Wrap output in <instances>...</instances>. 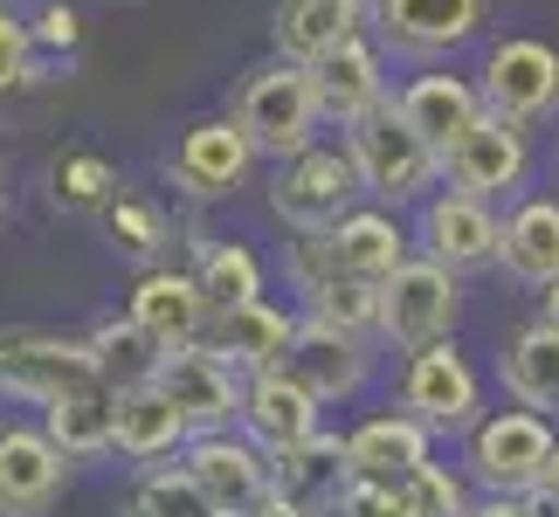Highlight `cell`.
<instances>
[{
    "mask_svg": "<svg viewBox=\"0 0 559 517\" xmlns=\"http://www.w3.org/2000/svg\"><path fill=\"white\" fill-rule=\"evenodd\" d=\"M228 118L249 132V145L263 153V166L305 153V145H318V139H332L318 76L305 70V62H284V56H263L255 70H242V83L228 91Z\"/></svg>",
    "mask_w": 559,
    "mask_h": 517,
    "instance_id": "1",
    "label": "cell"
},
{
    "mask_svg": "<svg viewBox=\"0 0 559 517\" xmlns=\"http://www.w3.org/2000/svg\"><path fill=\"white\" fill-rule=\"evenodd\" d=\"M359 201H367V187H359V166L338 132L263 172V207L284 235H332Z\"/></svg>",
    "mask_w": 559,
    "mask_h": 517,
    "instance_id": "2",
    "label": "cell"
},
{
    "mask_svg": "<svg viewBox=\"0 0 559 517\" xmlns=\"http://www.w3.org/2000/svg\"><path fill=\"white\" fill-rule=\"evenodd\" d=\"M338 139H346V153H353V166H359V187H367L373 207L415 214L428 193L442 187V153H436L421 132H407L394 104H386V111H373V118H359V124H346Z\"/></svg>",
    "mask_w": 559,
    "mask_h": 517,
    "instance_id": "3",
    "label": "cell"
},
{
    "mask_svg": "<svg viewBox=\"0 0 559 517\" xmlns=\"http://www.w3.org/2000/svg\"><path fill=\"white\" fill-rule=\"evenodd\" d=\"M159 172L187 207H222V201H235V193H249L263 180V153L249 145V132L228 111H207V118L180 124V139L166 145Z\"/></svg>",
    "mask_w": 559,
    "mask_h": 517,
    "instance_id": "4",
    "label": "cell"
},
{
    "mask_svg": "<svg viewBox=\"0 0 559 517\" xmlns=\"http://www.w3.org/2000/svg\"><path fill=\"white\" fill-rule=\"evenodd\" d=\"M394 407H407L436 442L449 435H469L484 414H490V400H484V373H477V359L463 352V338H442V345H421V352H407L394 365Z\"/></svg>",
    "mask_w": 559,
    "mask_h": 517,
    "instance_id": "5",
    "label": "cell"
},
{
    "mask_svg": "<svg viewBox=\"0 0 559 517\" xmlns=\"http://www.w3.org/2000/svg\"><path fill=\"white\" fill-rule=\"evenodd\" d=\"M552 442H559V428L546 414L504 400L463 435V477L477 483V497H525V490L546 477Z\"/></svg>",
    "mask_w": 559,
    "mask_h": 517,
    "instance_id": "6",
    "label": "cell"
},
{
    "mask_svg": "<svg viewBox=\"0 0 559 517\" xmlns=\"http://www.w3.org/2000/svg\"><path fill=\"white\" fill-rule=\"evenodd\" d=\"M463 311H469V290L463 276H449L442 263H428V255H415V263H401L394 276L380 284V352H421V345H442L463 332Z\"/></svg>",
    "mask_w": 559,
    "mask_h": 517,
    "instance_id": "7",
    "label": "cell"
},
{
    "mask_svg": "<svg viewBox=\"0 0 559 517\" xmlns=\"http://www.w3.org/2000/svg\"><path fill=\"white\" fill-rule=\"evenodd\" d=\"M532 180H539V132H525V124H511L498 111H484L469 132L442 145V187H463L490 207L525 201Z\"/></svg>",
    "mask_w": 559,
    "mask_h": 517,
    "instance_id": "8",
    "label": "cell"
},
{
    "mask_svg": "<svg viewBox=\"0 0 559 517\" xmlns=\"http://www.w3.org/2000/svg\"><path fill=\"white\" fill-rule=\"evenodd\" d=\"M490 35V0H373V41L386 62L436 70Z\"/></svg>",
    "mask_w": 559,
    "mask_h": 517,
    "instance_id": "9",
    "label": "cell"
},
{
    "mask_svg": "<svg viewBox=\"0 0 559 517\" xmlns=\"http://www.w3.org/2000/svg\"><path fill=\"white\" fill-rule=\"evenodd\" d=\"M477 91H484V111H498L525 132L559 118V49L546 35H490L484 56H477Z\"/></svg>",
    "mask_w": 559,
    "mask_h": 517,
    "instance_id": "10",
    "label": "cell"
},
{
    "mask_svg": "<svg viewBox=\"0 0 559 517\" xmlns=\"http://www.w3.org/2000/svg\"><path fill=\"white\" fill-rule=\"evenodd\" d=\"M97 380L91 338L83 332H49V325H8L0 332V400L8 407H49L62 394Z\"/></svg>",
    "mask_w": 559,
    "mask_h": 517,
    "instance_id": "11",
    "label": "cell"
},
{
    "mask_svg": "<svg viewBox=\"0 0 559 517\" xmlns=\"http://www.w3.org/2000/svg\"><path fill=\"white\" fill-rule=\"evenodd\" d=\"M407 228H415V255L428 263H442L449 276H484L498 269V242H504V207L477 201V193L463 187H436L428 201L407 214Z\"/></svg>",
    "mask_w": 559,
    "mask_h": 517,
    "instance_id": "12",
    "label": "cell"
},
{
    "mask_svg": "<svg viewBox=\"0 0 559 517\" xmlns=\"http://www.w3.org/2000/svg\"><path fill=\"white\" fill-rule=\"evenodd\" d=\"M284 284L297 297V317H325V325L367 332L380 325V290L338 263L332 235H284Z\"/></svg>",
    "mask_w": 559,
    "mask_h": 517,
    "instance_id": "13",
    "label": "cell"
},
{
    "mask_svg": "<svg viewBox=\"0 0 559 517\" xmlns=\"http://www.w3.org/2000/svg\"><path fill=\"white\" fill-rule=\"evenodd\" d=\"M380 338L367 332H346V325H325V317H297V332H290V352H284V373L290 380H305L325 407H353V400H367L373 394V380H380Z\"/></svg>",
    "mask_w": 559,
    "mask_h": 517,
    "instance_id": "14",
    "label": "cell"
},
{
    "mask_svg": "<svg viewBox=\"0 0 559 517\" xmlns=\"http://www.w3.org/2000/svg\"><path fill=\"white\" fill-rule=\"evenodd\" d=\"M76 462L49 442V428L35 414L0 421V517H49L70 490Z\"/></svg>",
    "mask_w": 559,
    "mask_h": 517,
    "instance_id": "15",
    "label": "cell"
},
{
    "mask_svg": "<svg viewBox=\"0 0 559 517\" xmlns=\"http://www.w3.org/2000/svg\"><path fill=\"white\" fill-rule=\"evenodd\" d=\"M153 386L187 414L193 435H214V428L242 421V373H235L222 352H207V345H180V352H166Z\"/></svg>",
    "mask_w": 559,
    "mask_h": 517,
    "instance_id": "16",
    "label": "cell"
},
{
    "mask_svg": "<svg viewBox=\"0 0 559 517\" xmlns=\"http://www.w3.org/2000/svg\"><path fill=\"white\" fill-rule=\"evenodd\" d=\"M124 317H132L153 345L180 352V345H201L207 338L214 304L201 297V284H193L187 263H159V269H139L132 276V290H124Z\"/></svg>",
    "mask_w": 559,
    "mask_h": 517,
    "instance_id": "17",
    "label": "cell"
},
{
    "mask_svg": "<svg viewBox=\"0 0 559 517\" xmlns=\"http://www.w3.org/2000/svg\"><path fill=\"white\" fill-rule=\"evenodd\" d=\"M373 35V0H276L270 8V56L318 70L346 41Z\"/></svg>",
    "mask_w": 559,
    "mask_h": 517,
    "instance_id": "18",
    "label": "cell"
},
{
    "mask_svg": "<svg viewBox=\"0 0 559 517\" xmlns=\"http://www.w3.org/2000/svg\"><path fill=\"white\" fill-rule=\"evenodd\" d=\"M394 111L407 132H421L428 145H442L469 132L484 118V91H477V70H456V62H436V70H407L394 83Z\"/></svg>",
    "mask_w": 559,
    "mask_h": 517,
    "instance_id": "19",
    "label": "cell"
},
{
    "mask_svg": "<svg viewBox=\"0 0 559 517\" xmlns=\"http://www.w3.org/2000/svg\"><path fill=\"white\" fill-rule=\"evenodd\" d=\"M180 469L214 497L222 517H242L255 497L270 490V448H255L242 428H214V435H193Z\"/></svg>",
    "mask_w": 559,
    "mask_h": 517,
    "instance_id": "20",
    "label": "cell"
},
{
    "mask_svg": "<svg viewBox=\"0 0 559 517\" xmlns=\"http://www.w3.org/2000/svg\"><path fill=\"white\" fill-rule=\"evenodd\" d=\"M242 435L255 448H297V442H311L318 428H325V400L311 394L305 380H290L284 365H270V373H249L242 380Z\"/></svg>",
    "mask_w": 559,
    "mask_h": 517,
    "instance_id": "21",
    "label": "cell"
},
{
    "mask_svg": "<svg viewBox=\"0 0 559 517\" xmlns=\"http://www.w3.org/2000/svg\"><path fill=\"white\" fill-rule=\"evenodd\" d=\"M311 76H318V97H325V124H332V132H346V124L386 111V104H394V83H401L394 62H386V49H380L373 35L346 41V49L325 56Z\"/></svg>",
    "mask_w": 559,
    "mask_h": 517,
    "instance_id": "22",
    "label": "cell"
},
{
    "mask_svg": "<svg viewBox=\"0 0 559 517\" xmlns=\"http://www.w3.org/2000/svg\"><path fill=\"white\" fill-rule=\"evenodd\" d=\"M436 435L407 414V407H373V414H359L346 428V462H353V477H373V483H407L421 462H436Z\"/></svg>",
    "mask_w": 559,
    "mask_h": 517,
    "instance_id": "23",
    "label": "cell"
},
{
    "mask_svg": "<svg viewBox=\"0 0 559 517\" xmlns=\"http://www.w3.org/2000/svg\"><path fill=\"white\" fill-rule=\"evenodd\" d=\"M498 276L539 297L546 284H559V193L532 187L525 201L504 207V242H498Z\"/></svg>",
    "mask_w": 559,
    "mask_h": 517,
    "instance_id": "24",
    "label": "cell"
},
{
    "mask_svg": "<svg viewBox=\"0 0 559 517\" xmlns=\"http://www.w3.org/2000/svg\"><path fill=\"white\" fill-rule=\"evenodd\" d=\"M290 332H297V304H276V297H255V304H228L207 317V352H222L235 373H270V365H284L290 352Z\"/></svg>",
    "mask_w": 559,
    "mask_h": 517,
    "instance_id": "25",
    "label": "cell"
},
{
    "mask_svg": "<svg viewBox=\"0 0 559 517\" xmlns=\"http://www.w3.org/2000/svg\"><path fill=\"white\" fill-rule=\"evenodd\" d=\"M180 235H187V269H193V284H201V297L214 311L270 297V263L242 242V235H214L207 221H187Z\"/></svg>",
    "mask_w": 559,
    "mask_h": 517,
    "instance_id": "26",
    "label": "cell"
},
{
    "mask_svg": "<svg viewBox=\"0 0 559 517\" xmlns=\"http://www.w3.org/2000/svg\"><path fill=\"white\" fill-rule=\"evenodd\" d=\"M97 242L118 255V263H132V269H159L166 255H174L180 242V214L159 201V193H145V187H124L111 207L97 214Z\"/></svg>",
    "mask_w": 559,
    "mask_h": 517,
    "instance_id": "27",
    "label": "cell"
},
{
    "mask_svg": "<svg viewBox=\"0 0 559 517\" xmlns=\"http://www.w3.org/2000/svg\"><path fill=\"white\" fill-rule=\"evenodd\" d=\"M498 386H504V400H519L559 428V332H546L539 317L511 325L498 345Z\"/></svg>",
    "mask_w": 559,
    "mask_h": 517,
    "instance_id": "28",
    "label": "cell"
},
{
    "mask_svg": "<svg viewBox=\"0 0 559 517\" xmlns=\"http://www.w3.org/2000/svg\"><path fill=\"white\" fill-rule=\"evenodd\" d=\"M193 442V428L159 386H124L118 394V462L124 469H153V462H180Z\"/></svg>",
    "mask_w": 559,
    "mask_h": 517,
    "instance_id": "29",
    "label": "cell"
},
{
    "mask_svg": "<svg viewBox=\"0 0 559 517\" xmlns=\"http://www.w3.org/2000/svg\"><path fill=\"white\" fill-rule=\"evenodd\" d=\"M332 242H338V263H346L359 284H386L401 263H415V228H407V214L394 207H373V201H359L346 221L332 228Z\"/></svg>",
    "mask_w": 559,
    "mask_h": 517,
    "instance_id": "30",
    "label": "cell"
},
{
    "mask_svg": "<svg viewBox=\"0 0 559 517\" xmlns=\"http://www.w3.org/2000/svg\"><path fill=\"white\" fill-rule=\"evenodd\" d=\"M118 193H124V172H118L111 153H97V145H62V153H49V166H41V201H49L62 221H97Z\"/></svg>",
    "mask_w": 559,
    "mask_h": 517,
    "instance_id": "31",
    "label": "cell"
},
{
    "mask_svg": "<svg viewBox=\"0 0 559 517\" xmlns=\"http://www.w3.org/2000/svg\"><path fill=\"white\" fill-rule=\"evenodd\" d=\"M35 421L49 428V442H56L76 469H83V462L118 456V394H111L104 380L76 386V394H62V400H49Z\"/></svg>",
    "mask_w": 559,
    "mask_h": 517,
    "instance_id": "32",
    "label": "cell"
},
{
    "mask_svg": "<svg viewBox=\"0 0 559 517\" xmlns=\"http://www.w3.org/2000/svg\"><path fill=\"white\" fill-rule=\"evenodd\" d=\"M270 483L284 490V497H297L311 517L325 510L338 490L353 483V462H346V428H318L311 442H297V448H276L270 456Z\"/></svg>",
    "mask_w": 559,
    "mask_h": 517,
    "instance_id": "33",
    "label": "cell"
},
{
    "mask_svg": "<svg viewBox=\"0 0 559 517\" xmlns=\"http://www.w3.org/2000/svg\"><path fill=\"white\" fill-rule=\"evenodd\" d=\"M91 359H97V380L111 386V394H124V386H153L159 380V359H166V345H153L124 311H111V317H97L91 332Z\"/></svg>",
    "mask_w": 559,
    "mask_h": 517,
    "instance_id": "34",
    "label": "cell"
},
{
    "mask_svg": "<svg viewBox=\"0 0 559 517\" xmlns=\"http://www.w3.org/2000/svg\"><path fill=\"white\" fill-rule=\"evenodd\" d=\"M118 517H222V510L180 462H153V469H124Z\"/></svg>",
    "mask_w": 559,
    "mask_h": 517,
    "instance_id": "35",
    "label": "cell"
},
{
    "mask_svg": "<svg viewBox=\"0 0 559 517\" xmlns=\"http://www.w3.org/2000/svg\"><path fill=\"white\" fill-rule=\"evenodd\" d=\"M401 490H407V510L415 517H469V504H477V483L463 477V462H442V456L421 462Z\"/></svg>",
    "mask_w": 559,
    "mask_h": 517,
    "instance_id": "36",
    "label": "cell"
},
{
    "mask_svg": "<svg viewBox=\"0 0 559 517\" xmlns=\"http://www.w3.org/2000/svg\"><path fill=\"white\" fill-rule=\"evenodd\" d=\"M41 83V56H35V35H28V14L14 0H0V104L14 91Z\"/></svg>",
    "mask_w": 559,
    "mask_h": 517,
    "instance_id": "37",
    "label": "cell"
},
{
    "mask_svg": "<svg viewBox=\"0 0 559 517\" xmlns=\"http://www.w3.org/2000/svg\"><path fill=\"white\" fill-rule=\"evenodd\" d=\"M318 517H415L407 510V490L401 483H373V477H353L338 497L318 510Z\"/></svg>",
    "mask_w": 559,
    "mask_h": 517,
    "instance_id": "38",
    "label": "cell"
},
{
    "mask_svg": "<svg viewBox=\"0 0 559 517\" xmlns=\"http://www.w3.org/2000/svg\"><path fill=\"white\" fill-rule=\"evenodd\" d=\"M28 35H35V56L70 62L83 49V14L70 8V0H41V8L28 14Z\"/></svg>",
    "mask_w": 559,
    "mask_h": 517,
    "instance_id": "39",
    "label": "cell"
},
{
    "mask_svg": "<svg viewBox=\"0 0 559 517\" xmlns=\"http://www.w3.org/2000/svg\"><path fill=\"white\" fill-rule=\"evenodd\" d=\"M242 517H311V510H305V504H297V497H284V490H276V483H270V490H263V497H255V504H249Z\"/></svg>",
    "mask_w": 559,
    "mask_h": 517,
    "instance_id": "40",
    "label": "cell"
},
{
    "mask_svg": "<svg viewBox=\"0 0 559 517\" xmlns=\"http://www.w3.org/2000/svg\"><path fill=\"white\" fill-rule=\"evenodd\" d=\"M469 517H532V510H525V497H477Z\"/></svg>",
    "mask_w": 559,
    "mask_h": 517,
    "instance_id": "41",
    "label": "cell"
},
{
    "mask_svg": "<svg viewBox=\"0 0 559 517\" xmlns=\"http://www.w3.org/2000/svg\"><path fill=\"white\" fill-rule=\"evenodd\" d=\"M532 317H539L546 332H559V284H546V290H539V311H532Z\"/></svg>",
    "mask_w": 559,
    "mask_h": 517,
    "instance_id": "42",
    "label": "cell"
},
{
    "mask_svg": "<svg viewBox=\"0 0 559 517\" xmlns=\"http://www.w3.org/2000/svg\"><path fill=\"white\" fill-rule=\"evenodd\" d=\"M525 510L532 517H559V497H552V490H525Z\"/></svg>",
    "mask_w": 559,
    "mask_h": 517,
    "instance_id": "43",
    "label": "cell"
},
{
    "mask_svg": "<svg viewBox=\"0 0 559 517\" xmlns=\"http://www.w3.org/2000/svg\"><path fill=\"white\" fill-rule=\"evenodd\" d=\"M532 490H552V497H559V442H552V462H546V477L532 483Z\"/></svg>",
    "mask_w": 559,
    "mask_h": 517,
    "instance_id": "44",
    "label": "cell"
},
{
    "mask_svg": "<svg viewBox=\"0 0 559 517\" xmlns=\"http://www.w3.org/2000/svg\"><path fill=\"white\" fill-rule=\"evenodd\" d=\"M14 221V187H8V172H0V228Z\"/></svg>",
    "mask_w": 559,
    "mask_h": 517,
    "instance_id": "45",
    "label": "cell"
},
{
    "mask_svg": "<svg viewBox=\"0 0 559 517\" xmlns=\"http://www.w3.org/2000/svg\"><path fill=\"white\" fill-rule=\"evenodd\" d=\"M552 193H559V153H552Z\"/></svg>",
    "mask_w": 559,
    "mask_h": 517,
    "instance_id": "46",
    "label": "cell"
},
{
    "mask_svg": "<svg viewBox=\"0 0 559 517\" xmlns=\"http://www.w3.org/2000/svg\"><path fill=\"white\" fill-rule=\"evenodd\" d=\"M0 421H8V414H0Z\"/></svg>",
    "mask_w": 559,
    "mask_h": 517,
    "instance_id": "47",
    "label": "cell"
}]
</instances>
